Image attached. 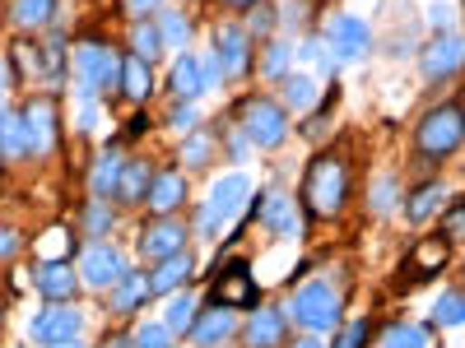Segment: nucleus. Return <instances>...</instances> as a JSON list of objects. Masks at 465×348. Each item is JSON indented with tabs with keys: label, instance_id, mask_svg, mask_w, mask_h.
<instances>
[{
	"label": "nucleus",
	"instance_id": "obj_6",
	"mask_svg": "<svg viewBox=\"0 0 465 348\" xmlns=\"http://www.w3.org/2000/svg\"><path fill=\"white\" fill-rule=\"evenodd\" d=\"M80 325H84V316L74 312L70 302H52L47 312L33 321V339L37 343H70L74 334H80Z\"/></svg>",
	"mask_w": 465,
	"mask_h": 348
},
{
	"label": "nucleus",
	"instance_id": "obj_13",
	"mask_svg": "<svg viewBox=\"0 0 465 348\" xmlns=\"http://www.w3.org/2000/svg\"><path fill=\"white\" fill-rule=\"evenodd\" d=\"M223 65V74H247V28L242 24H223L214 33V47H210Z\"/></svg>",
	"mask_w": 465,
	"mask_h": 348
},
{
	"label": "nucleus",
	"instance_id": "obj_5",
	"mask_svg": "<svg viewBox=\"0 0 465 348\" xmlns=\"http://www.w3.org/2000/svg\"><path fill=\"white\" fill-rule=\"evenodd\" d=\"M242 126H247V135H252L261 149H275V144H284V135H289V116H284L280 102H270V98H247V102H242Z\"/></svg>",
	"mask_w": 465,
	"mask_h": 348
},
{
	"label": "nucleus",
	"instance_id": "obj_16",
	"mask_svg": "<svg viewBox=\"0 0 465 348\" xmlns=\"http://www.w3.org/2000/svg\"><path fill=\"white\" fill-rule=\"evenodd\" d=\"M37 293L47 302H70L74 297V269L65 260H52V265H37Z\"/></svg>",
	"mask_w": 465,
	"mask_h": 348
},
{
	"label": "nucleus",
	"instance_id": "obj_9",
	"mask_svg": "<svg viewBox=\"0 0 465 348\" xmlns=\"http://www.w3.org/2000/svg\"><path fill=\"white\" fill-rule=\"evenodd\" d=\"M186 246V227L177 223V218H153L144 232H140V251L149 256V260H168V256H177Z\"/></svg>",
	"mask_w": 465,
	"mask_h": 348
},
{
	"label": "nucleus",
	"instance_id": "obj_43",
	"mask_svg": "<svg viewBox=\"0 0 465 348\" xmlns=\"http://www.w3.org/2000/svg\"><path fill=\"white\" fill-rule=\"evenodd\" d=\"M61 56H65V43H61V33L56 37H47V47H43V70H61Z\"/></svg>",
	"mask_w": 465,
	"mask_h": 348
},
{
	"label": "nucleus",
	"instance_id": "obj_35",
	"mask_svg": "<svg viewBox=\"0 0 465 348\" xmlns=\"http://www.w3.org/2000/svg\"><path fill=\"white\" fill-rule=\"evenodd\" d=\"M289 61H293V47H289V43H270V47H265V61H261V74H270V80H284Z\"/></svg>",
	"mask_w": 465,
	"mask_h": 348
},
{
	"label": "nucleus",
	"instance_id": "obj_50",
	"mask_svg": "<svg viewBox=\"0 0 465 348\" xmlns=\"http://www.w3.org/2000/svg\"><path fill=\"white\" fill-rule=\"evenodd\" d=\"M298 56H302V61H322V43H307Z\"/></svg>",
	"mask_w": 465,
	"mask_h": 348
},
{
	"label": "nucleus",
	"instance_id": "obj_55",
	"mask_svg": "<svg viewBox=\"0 0 465 348\" xmlns=\"http://www.w3.org/2000/svg\"><path fill=\"white\" fill-rule=\"evenodd\" d=\"M52 348H80V343H74V339H70V343H52Z\"/></svg>",
	"mask_w": 465,
	"mask_h": 348
},
{
	"label": "nucleus",
	"instance_id": "obj_17",
	"mask_svg": "<svg viewBox=\"0 0 465 348\" xmlns=\"http://www.w3.org/2000/svg\"><path fill=\"white\" fill-rule=\"evenodd\" d=\"M247 343L252 348H280L284 343V312L261 306V312L252 316V325H247Z\"/></svg>",
	"mask_w": 465,
	"mask_h": 348
},
{
	"label": "nucleus",
	"instance_id": "obj_31",
	"mask_svg": "<svg viewBox=\"0 0 465 348\" xmlns=\"http://www.w3.org/2000/svg\"><path fill=\"white\" fill-rule=\"evenodd\" d=\"M56 10V0H15V24L19 28H37V24H47Z\"/></svg>",
	"mask_w": 465,
	"mask_h": 348
},
{
	"label": "nucleus",
	"instance_id": "obj_2",
	"mask_svg": "<svg viewBox=\"0 0 465 348\" xmlns=\"http://www.w3.org/2000/svg\"><path fill=\"white\" fill-rule=\"evenodd\" d=\"M419 153H429V159H447V153L460 149L465 140V116H460V102H442L433 107L429 116L419 121Z\"/></svg>",
	"mask_w": 465,
	"mask_h": 348
},
{
	"label": "nucleus",
	"instance_id": "obj_18",
	"mask_svg": "<svg viewBox=\"0 0 465 348\" xmlns=\"http://www.w3.org/2000/svg\"><path fill=\"white\" fill-rule=\"evenodd\" d=\"M186 279H191V256H186V251H177V256L159 260V269L149 275V293H177Z\"/></svg>",
	"mask_w": 465,
	"mask_h": 348
},
{
	"label": "nucleus",
	"instance_id": "obj_11",
	"mask_svg": "<svg viewBox=\"0 0 465 348\" xmlns=\"http://www.w3.org/2000/svg\"><path fill=\"white\" fill-rule=\"evenodd\" d=\"M326 37H331V52L340 56V61H359L363 52H368V24L363 19H354V14H340L331 28H326Z\"/></svg>",
	"mask_w": 465,
	"mask_h": 348
},
{
	"label": "nucleus",
	"instance_id": "obj_56",
	"mask_svg": "<svg viewBox=\"0 0 465 348\" xmlns=\"http://www.w3.org/2000/svg\"><path fill=\"white\" fill-rule=\"evenodd\" d=\"M0 116H5V107H0Z\"/></svg>",
	"mask_w": 465,
	"mask_h": 348
},
{
	"label": "nucleus",
	"instance_id": "obj_51",
	"mask_svg": "<svg viewBox=\"0 0 465 348\" xmlns=\"http://www.w3.org/2000/svg\"><path fill=\"white\" fill-rule=\"evenodd\" d=\"M0 256H15V232H0Z\"/></svg>",
	"mask_w": 465,
	"mask_h": 348
},
{
	"label": "nucleus",
	"instance_id": "obj_14",
	"mask_svg": "<svg viewBox=\"0 0 465 348\" xmlns=\"http://www.w3.org/2000/svg\"><path fill=\"white\" fill-rule=\"evenodd\" d=\"M419 65H423V74H429V80H447V74H456V65H460V37H456V33L433 37V43L423 47Z\"/></svg>",
	"mask_w": 465,
	"mask_h": 348
},
{
	"label": "nucleus",
	"instance_id": "obj_53",
	"mask_svg": "<svg viewBox=\"0 0 465 348\" xmlns=\"http://www.w3.org/2000/svg\"><path fill=\"white\" fill-rule=\"evenodd\" d=\"M223 5H232V10H252V5H261V0H223Z\"/></svg>",
	"mask_w": 465,
	"mask_h": 348
},
{
	"label": "nucleus",
	"instance_id": "obj_20",
	"mask_svg": "<svg viewBox=\"0 0 465 348\" xmlns=\"http://www.w3.org/2000/svg\"><path fill=\"white\" fill-rule=\"evenodd\" d=\"M149 186H153V168L149 163H126L122 181H116V196H122L126 205H140L149 196Z\"/></svg>",
	"mask_w": 465,
	"mask_h": 348
},
{
	"label": "nucleus",
	"instance_id": "obj_42",
	"mask_svg": "<svg viewBox=\"0 0 465 348\" xmlns=\"http://www.w3.org/2000/svg\"><path fill=\"white\" fill-rule=\"evenodd\" d=\"M84 227H89V232H107V227H112V209H107V205H89V209H84Z\"/></svg>",
	"mask_w": 465,
	"mask_h": 348
},
{
	"label": "nucleus",
	"instance_id": "obj_37",
	"mask_svg": "<svg viewBox=\"0 0 465 348\" xmlns=\"http://www.w3.org/2000/svg\"><path fill=\"white\" fill-rule=\"evenodd\" d=\"M173 343V330L159 321V325H140L135 334H131V348H168Z\"/></svg>",
	"mask_w": 465,
	"mask_h": 348
},
{
	"label": "nucleus",
	"instance_id": "obj_23",
	"mask_svg": "<svg viewBox=\"0 0 465 348\" xmlns=\"http://www.w3.org/2000/svg\"><path fill=\"white\" fill-rule=\"evenodd\" d=\"M126 89V98L131 102H144L149 98V89H153V80H149V61H140V56H126L122 61V80H116Z\"/></svg>",
	"mask_w": 465,
	"mask_h": 348
},
{
	"label": "nucleus",
	"instance_id": "obj_4",
	"mask_svg": "<svg viewBox=\"0 0 465 348\" xmlns=\"http://www.w3.org/2000/svg\"><path fill=\"white\" fill-rule=\"evenodd\" d=\"M80 80H84V93H94V89H103V93H112L116 89V80H122V56H116L107 43H98V37H89V43H80Z\"/></svg>",
	"mask_w": 465,
	"mask_h": 348
},
{
	"label": "nucleus",
	"instance_id": "obj_19",
	"mask_svg": "<svg viewBox=\"0 0 465 348\" xmlns=\"http://www.w3.org/2000/svg\"><path fill=\"white\" fill-rule=\"evenodd\" d=\"M159 214H168V209H177L182 200H186V181L177 177V172H153V186H149V196H144Z\"/></svg>",
	"mask_w": 465,
	"mask_h": 348
},
{
	"label": "nucleus",
	"instance_id": "obj_44",
	"mask_svg": "<svg viewBox=\"0 0 465 348\" xmlns=\"http://www.w3.org/2000/svg\"><path fill=\"white\" fill-rule=\"evenodd\" d=\"M201 65H205V70H201V84H205V89H219V84H223V65H219V56L210 52V61H201Z\"/></svg>",
	"mask_w": 465,
	"mask_h": 348
},
{
	"label": "nucleus",
	"instance_id": "obj_47",
	"mask_svg": "<svg viewBox=\"0 0 465 348\" xmlns=\"http://www.w3.org/2000/svg\"><path fill=\"white\" fill-rule=\"evenodd\" d=\"M191 121H196V107H191V102L173 111V126H191Z\"/></svg>",
	"mask_w": 465,
	"mask_h": 348
},
{
	"label": "nucleus",
	"instance_id": "obj_27",
	"mask_svg": "<svg viewBox=\"0 0 465 348\" xmlns=\"http://www.w3.org/2000/svg\"><path fill=\"white\" fill-rule=\"evenodd\" d=\"M442 265H447V242H423L414 251V260H410V275L423 279V275H438Z\"/></svg>",
	"mask_w": 465,
	"mask_h": 348
},
{
	"label": "nucleus",
	"instance_id": "obj_30",
	"mask_svg": "<svg viewBox=\"0 0 465 348\" xmlns=\"http://www.w3.org/2000/svg\"><path fill=\"white\" fill-rule=\"evenodd\" d=\"M122 168H126V163L116 159V153H103V159L94 163V177H89V181H94V190H98V196H112V190H116V181H122Z\"/></svg>",
	"mask_w": 465,
	"mask_h": 348
},
{
	"label": "nucleus",
	"instance_id": "obj_28",
	"mask_svg": "<svg viewBox=\"0 0 465 348\" xmlns=\"http://www.w3.org/2000/svg\"><path fill=\"white\" fill-rule=\"evenodd\" d=\"M460 321H465V297H460V288H447V293L438 297V306H433V325L456 330Z\"/></svg>",
	"mask_w": 465,
	"mask_h": 348
},
{
	"label": "nucleus",
	"instance_id": "obj_22",
	"mask_svg": "<svg viewBox=\"0 0 465 348\" xmlns=\"http://www.w3.org/2000/svg\"><path fill=\"white\" fill-rule=\"evenodd\" d=\"M168 84H173V93L177 98H201L205 93V84H201V61H191V56H177V65H173V74H168Z\"/></svg>",
	"mask_w": 465,
	"mask_h": 348
},
{
	"label": "nucleus",
	"instance_id": "obj_34",
	"mask_svg": "<svg viewBox=\"0 0 465 348\" xmlns=\"http://www.w3.org/2000/svg\"><path fill=\"white\" fill-rule=\"evenodd\" d=\"M284 98H289L293 111H307V107L317 102V84H312V80H302V74H293V80L284 74Z\"/></svg>",
	"mask_w": 465,
	"mask_h": 348
},
{
	"label": "nucleus",
	"instance_id": "obj_46",
	"mask_svg": "<svg viewBox=\"0 0 465 348\" xmlns=\"http://www.w3.org/2000/svg\"><path fill=\"white\" fill-rule=\"evenodd\" d=\"M372 205H377V209L391 205V181H377V190H372Z\"/></svg>",
	"mask_w": 465,
	"mask_h": 348
},
{
	"label": "nucleus",
	"instance_id": "obj_40",
	"mask_svg": "<svg viewBox=\"0 0 465 348\" xmlns=\"http://www.w3.org/2000/svg\"><path fill=\"white\" fill-rule=\"evenodd\" d=\"M368 339H372V325H368V321H354V325L340 330L335 348H368Z\"/></svg>",
	"mask_w": 465,
	"mask_h": 348
},
{
	"label": "nucleus",
	"instance_id": "obj_29",
	"mask_svg": "<svg viewBox=\"0 0 465 348\" xmlns=\"http://www.w3.org/2000/svg\"><path fill=\"white\" fill-rule=\"evenodd\" d=\"M65 256H70V232L61 223H52L43 237H37V260L52 265V260H65Z\"/></svg>",
	"mask_w": 465,
	"mask_h": 348
},
{
	"label": "nucleus",
	"instance_id": "obj_3",
	"mask_svg": "<svg viewBox=\"0 0 465 348\" xmlns=\"http://www.w3.org/2000/svg\"><path fill=\"white\" fill-rule=\"evenodd\" d=\"M289 312H293V321H298L302 330L326 334V330H335V325H340V288H331L326 279L302 284Z\"/></svg>",
	"mask_w": 465,
	"mask_h": 348
},
{
	"label": "nucleus",
	"instance_id": "obj_49",
	"mask_svg": "<svg viewBox=\"0 0 465 348\" xmlns=\"http://www.w3.org/2000/svg\"><path fill=\"white\" fill-rule=\"evenodd\" d=\"M228 153H232V159H242V153H247V135H232V144H228Z\"/></svg>",
	"mask_w": 465,
	"mask_h": 348
},
{
	"label": "nucleus",
	"instance_id": "obj_39",
	"mask_svg": "<svg viewBox=\"0 0 465 348\" xmlns=\"http://www.w3.org/2000/svg\"><path fill=\"white\" fill-rule=\"evenodd\" d=\"M191 316H196V306H191V297H186V293H177V297L168 302V321H163V325H168V330H186V325H191Z\"/></svg>",
	"mask_w": 465,
	"mask_h": 348
},
{
	"label": "nucleus",
	"instance_id": "obj_38",
	"mask_svg": "<svg viewBox=\"0 0 465 348\" xmlns=\"http://www.w3.org/2000/svg\"><path fill=\"white\" fill-rule=\"evenodd\" d=\"M210 144H214V140H210L205 130H191V135H186V144H182V159H186L191 168H205V159H210Z\"/></svg>",
	"mask_w": 465,
	"mask_h": 348
},
{
	"label": "nucleus",
	"instance_id": "obj_48",
	"mask_svg": "<svg viewBox=\"0 0 465 348\" xmlns=\"http://www.w3.org/2000/svg\"><path fill=\"white\" fill-rule=\"evenodd\" d=\"M265 28H270V10L256 5V14H252V33H265Z\"/></svg>",
	"mask_w": 465,
	"mask_h": 348
},
{
	"label": "nucleus",
	"instance_id": "obj_8",
	"mask_svg": "<svg viewBox=\"0 0 465 348\" xmlns=\"http://www.w3.org/2000/svg\"><path fill=\"white\" fill-rule=\"evenodd\" d=\"M19 116H24V126H28L33 149H37V153H52L56 140H61V130H56V102H52V98H33Z\"/></svg>",
	"mask_w": 465,
	"mask_h": 348
},
{
	"label": "nucleus",
	"instance_id": "obj_41",
	"mask_svg": "<svg viewBox=\"0 0 465 348\" xmlns=\"http://www.w3.org/2000/svg\"><path fill=\"white\" fill-rule=\"evenodd\" d=\"M15 61H19L24 74H37V70H43V52L28 47V43H15Z\"/></svg>",
	"mask_w": 465,
	"mask_h": 348
},
{
	"label": "nucleus",
	"instance_id": "obj_32",
	"mask_svg": "<svg viewBox=\"0 0 465 348\" xmlns=\"http://www.w3.org/2000/svg\"><path fill=\"white\" fill-rule=\"evenodd\" d=\"M381 348H429V330L419 325H391L381 334Z\"/></svg>",
	"mask_w": 465,
	"mask_h": 348
},
{
	"label": "nucleus",
	"instance_id": "obj_21",
	"mask_svg": "<svg viewBox=\"0 0 465 348\" xmlns=\"http://www.w3.org/2000/svg\"><path fill=\"white\" fill-rule=\"evenodd\" d=\"M28 149H33V140H28L24 116H19V111H5V116H0V153H10V159H24Z\"/></svg>",
	"mask_w": 465,
	"mask_h": 348
},
{
	"label": "nucleus",
	"instance_id": "obj_25",
	"mask_svg": "<svg viewBox=\"0 0 465 348\" xmlns=\"http://www.w3.org/2000/svg\"><path fill=\"white\" fill-rule=\"evenodd\" d=\"M116 284H122V288L112 293V306H116V312H135V306L149 297V275H122Z\"/></svg>",
	"mask_w": 465,
	"mask_h": 348
},
{
	"label": "nucleus",
	"instance_id": "obj_15",
	"mask_svg": "<svg viewBox=\"0 0 465 348\" xmlns=\"http://www.w3.org/2000/svg\"><path fill=\"white\" fill-rule=\"evenodd\" d=\"M186 330L196 334V343L214 348V343H223V339L232 334V312H228V306H219V302H210L201 316H191V325H186Z\"/></svg>",
	"mask_w": 465,
	"mask_h": 348
},
{
	"label": "nucleus",
	"instance_id": "obj_1",
	"mask_svg": "<svg viewBox=\"0 0 465 348\" xmlns=\"http://www.w3.org/2000/svg\"><path fill=\"white\" fill-rule=\"evenodd\" d=\"M344 196H349V177H344V163L335 159V153H326V159H317L312 168H307L302 177V200L312 214L331 218L344 209Z\"/></svg>",
	"mask_w": 465,
	"mask_h": 348
},
{
	"label": "nucleus",
	"instance_id": "obj_7",
	"mask_svg": "<svg viewBox=\"0 0 465 348\" xmlns=\"http://www.w3.org/2000/svg\"><path fill=\"white\" fill-rule=\"evenodd\" d=\"M214 302L219 306H256V279H252V269L242 265V260H232L223 275L214 279Z\"/></svg>",
	"mask_w": 465,
	"mask_h": 348
},
{
	"label": "nucleus",
	"instance_id": "obj_24",
	"mask_svg": "<svg viewBox=\"0 0 465 348\" xmlns=\"http://www.w3.org/2000/svg\"><path fill=\"white\" fill-rule=\"evenodd\" d=\"M442 200H447V190H442L438 181L419 186L414 196H410V209H405V214H410V223H429V218H433V214L442 209Z\"/></svg>",
	"mask_w": 465,
	"mask_h": 348
},
{
	"label": "nucleus",
	"instance_id": "obj_52",
	"mask_svg": "<svg viewBox=\"0 0 465 348\" xmlns=\"http://www.w3.org/2000/svg\"><path fill=\"white\" fill-rule=\"evenodd\" d=\"M159 0H126V10H135V14H144V10H153Z\"/></svg>",
	"mask_w": 465,
	"mask_h": 348
},
{
	"label": "nucleus",
	"instance_id": "obj_12",
	"mask_svg": "<svg viewBox=\"0 0 465 348\" xmlns=\"http://www.w3.org/2000/svg\"><path fill=\"white\" fill-rule=\"evenodd\" d=\"M122 275H126V260L116 246H89L84 251V284L89 288H112Z\"/></svg>",
	"mask_w": 465,
	"mask_h": 348
},
{
	"label": "nucleus",
	"instance_id": "obj_33",
	"mask_svg": "<svg viewBox=\"0 0 465 348\" xmlns=\"http://www.w3.org/2000/svg\"><path fill=\"white\" fill-rule=\"evenodd\" d=\"M131 47H135V56H140V61H153V56L163 52V43H159V28L140 19V24L131 28Z\"/></svg>",
	"mask_w": 465,
	"mask_h": 348
},
{
	"label": "nucleus",
	"instance_id": "obj_10",
	"mask_svg": "<svg viewBox=\"0 0 465 348\" xmlns=\"http://www.w3.org/2000/svg\"><path fill=\"white\" fill-rule=\"evenodd\" d=\"M247 196H252V181H247L242 172H228V177H219V181L210 186L205 209L214 214V223H223L228 214H238V209L247 205Z\"/></svg>",
	"mask_w": 465,
	"mask_h": 348
},
{
	"label": "nucleus",
	"instance_id": "obj_36",
	"mask_svg": "<svg viewBox=\"0 0 465 348\" xmlns=\"http://www.w3.org/2000/svg\"><path fill=\"white\" fill-rule=\"evenodd\" d=\"M153 28H159V43H168V47H186V37H191V24L182 14H163Z\"/></svg>",
	"mask_w": 465,
	"mask_h": 348
},
{
	"label": "nucleus",
	"instance_id": "obj_45",
	"mask_svg": "<svg viewBox=\"0 0 465 348\" xmlns=\"http://www.w3.org/2000/svg\"><path fill=\"white\" fill-rule=\"evenodd\" d=\"M442 227H447V237H460V227H465V205H451L447 218H442Z\"/></svg>",
	"mask_w": 465,
	"mask_h": 348
},
{
	"label": "nucleus",
	"instance_id": "obj_26",
	"mask_svg": "<svg viewBox=\"0 0 465 348\" xmlns=\"http://www.w3.org/2000/svg\"><path fill=\"white\" fill-rule=\"evenodd\" d=\"M265 227L270 232H293L298 227V205L289 196H270L265 200Z\"/></svg>",
	"mask_w": 465,
	"mask_h": 348
},
{
	"label": "nucleus",
	"instance_id": "obj_54",
	"mask_svg": "<svg viewBox=\"0 0 465 348\" xmlns=\"http://www.w3.org/2000/svg\"><path fill=\"white\" fill-rule=\"evenodd\" d=\"M298 348H322V343H317V339H302V343H298Z\"/></svg>",
	"mask_w": 465,
	"mask_h": 348
},
{
	"label": "nucleus",
	"instance_id": "obj_57",
	"mask_svg": "<svg viewBox=\"0 0 465 348\" xmlns=\"http://www.w3.org/2000/svg\"><path fill=\"white\" fill-rule=\"evenodd\" d=\"M0 312H5V306H0Z\"/></svg>",
	"mask_w": 465,
	"mask_h": 348
}]
</instances>
